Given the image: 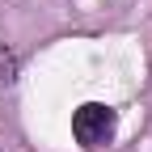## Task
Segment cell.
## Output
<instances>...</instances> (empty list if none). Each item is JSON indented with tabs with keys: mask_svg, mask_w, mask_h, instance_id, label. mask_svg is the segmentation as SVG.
I'll list each match as a JSON object with an SVG mask.
<instances>
[{
	"mask_svg": "<svg viewBox=\"0 0 152 152\" xmlns=\"http://www.w3.org/2000/svg\"><path fill=\"white\" fill-rule=\"evenodd\" d=\"M13 72H17V59H13V55H9L4 47H0V80L9 85V80H13Z\"/></svg>",
	"mask_w": 152,
	"mask_h": 152,
	"instance_id": "cell-2",
	"label": "cell"
},
{
	"mask_svg": "<svg viewBox=\"0 0 152 152\" xmlns=\"http://www.w3.org/2000/svg\"><path fill=\"white\" fill-rule=\"evenodd\" d=\"M114 131H118V114H114V106H106V102L76 106V114H72V135H76V144H80L85 152H97V148L114 144Z\"/></svg>",
	"mask_w": 152,
	"mask_h": 152,
	"instance_id": "cell-1",
	"label": "cell"
}]
</instances>
